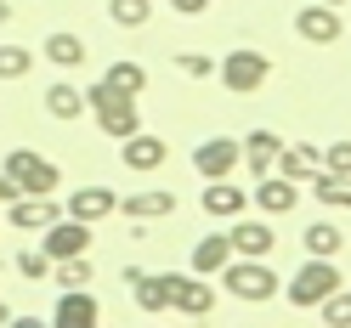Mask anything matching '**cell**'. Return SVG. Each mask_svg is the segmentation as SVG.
I'll use <instances>...</instances> for the list:
<instances>
[{
    "mask_svg": "<svg viewBox=\"0 0 351 328\" xmlns=\"http://www.w3.org/2000/svg\"><path fill=\"white\" fill-rule=\"evenodd\" d=\"M278 289L289 294L295 312H312L323 294H335V289H340V266H335L328 255H312V260H300V272H295L289 283H278Z\"/></svg>",
    "mask_w": 351,
    "mask_h": 328,
    "instance_id": "6da1fadb",
    "label": "cell"
},
{
    "mask_svg": "<svg viewBox=\"0 0 351 328\" xmlns=\"http://www.w3.org/2000/svg\"><path fill=\"white\" fill-rule=\"evenodd\" d=\"M85 102H91V114H97V125H102V136L108 142H125L130 130H142V114H136V97H119L114 85H91L85 91Z\"/></svg>",
    "mask_w": 351,
    "mask_h": 328,
    "instance_id": "7a4b0ae2",
    "label": "cell"
},
{
    "mask_svg": "<svg viewBox=\"0 0 351 328\" xmlns=\"http://www.w3.org/2000/svg\"><path fill=\"white\" fill-rule=\"evenodd\" d=\"M215 79H221L232 97H255L261 85L272 79V57L255 51V46H238V51H227L221 62H215Z\"/></svg>",
    "mask_w": 351,
    "mask_h": 328,
    "instance_id": "3957f363",
    "label": "cell"
},
{
    "mask_svg": "<svg viewBox=\"0 0 351 328\" xmlns=\"http://www.w3.org/2000/svg\"><path fill=\"white\" fill-rule=\"evenodd\" d=\"M215 277H227L232 300H250V305H267L278 294V272L267 266V260H255V255H232Z\"/></svg>",
    "mask_w": 351,
    "mask_h": 328,
    "instance_id": "277c9868",
    "label": "cell"
},
{
    "mask_svg": "<svg viewBox=\"0 0 351 328\" xmlns=\"http://www.w3.org/2000/svg\"><path fill=\"white\" fill-rule=\"evenodd\" d=\"M0 170H6V181H12L17 192H57V187H62L57 164H51V159H40V153H29V147H12Z\"/></svg>",
    "mask_w": 351,
    "mask_h": 328,
    "instance_id": "5b68a950",
    "label": "cell"
},
{
    "mask_svg": "<svg viewBox=\"0 0 351 328\" xmlns=\"http://www.w3.org/2000/svg\"><path fill=\"white\" fill-rule=\"evenodd\" d=\"M170 312H182V317H210V312H215L210 277H199V272H170Z\"/></svg>",
    "mask_w": 351,
    "mask_h": 328,
    "instance_id": "8992f818",
    "label": "cell"
},
{
    "mask_svg": "<svg viewBox=\"0 0 351 328\" xmlns=\"http://www.w3.org/2000/svg\"><path fill=\"white\" fill-rule=\"evenodd\" d=\"M40 249H46L51 260H69V255H85L91 249V227L74 221V215H57V221L40 227Z\"/></svg>",
    "mask_w": 351,
    "mask_h": 328,
    "instance_id": "52a82bcc",
    "label": "cell"
},
{
    "mask_svg": "<svg viewBox=\"0 0 351 328\" xmlns=\"http://www.w3.org/2000/svg\"><path fill=\"white\" fill-rule=\"evenodd\" d=\"M119 277L130 283V294H136V312H147V317L170 312V272H142V266H125Z\"/></svg>",
    "mask_w": 351,
    "mask_h": 328,
    "instance_id": "ba28073f",
    "label": "cell"
},
{
    "mask_svg": "<svg viewBox=\"0 0 351 328\" xmlns=\"http://www.w3.org/2000/svg\"><path fill=\"white\" fill-rule=\"evenodd\" d=\"M119 159H125V170L147 176V170H159V164L170 159V142H165V136H153V130H130V136L119 142Z\"/></svg>",
    "mask_w": 351,
    "mask_h": 328,
    "instance_id": "9c48e42d",
    "label": "cell"
},
{
    "mask_svg": "<svg viewBox=\"0 0 351 328\" xmlns=\"http://www.w3.org/2000/svg\"><path fill=\"white\" fill-rule=\"evenodd\" d=\"M193 170H199L204 181L232 176V170H238V142L232 136H204L199 147H193Z\"/></svg>",
    "mask_w": 351,
    "mask_h": 328,
    "instance_id": "30bf717a",
    "label": "cell"
},
{
    "mask_svg": "<svg viewBox=\"0 0 351 328\" xmlns=\"http://www.w3.org/2000/svg\"><path fill=\"white\" fill-rule=\"evenodd\" d=\"M6 215L17 232H40L46 221H57V204H51V192H17V199H6Z\"/></svg>",
    "mask_w": 351,
    "mask_h": 328,
    "instance_id": "8fae6325",
    "label": "cell"
},
{
    "mask_svg": "<svg viewBox=\"0 0 351 328\" xmlns=\"http://www.w3.org/2000/svg\"><path fill=\"white\" fill-rule=\"evenodd\" d=\"M272 170H278V176H289L295 187H306V176L323 170V147H312V142H283L278 159H272Z\"/></svg>",
    "mask_w": 351,
    "mask_h": 328,
    "instance_id": "7c38bea8",
    "label": "cell"
},
{
    "mask_svg": "<svg viewBox=\"0 0 351 328\" xmlns=\"http://www.w3.org/2000/svg\"><path fill=\"white\" fill-rule=\"evenodd\" d=\"M295 34L312 40V46H335V40H340V12L323 6V0H317V6H300L295 12Z\"/></svg>",
    "mask_w": 351,
    "mask_h": 328,
    "instance_id": "4fadbf2b",
    "label": "cell"
},
{
    "mask_svg": "<svg viewBox=\"0 0 351 328\" xmlns=\"http://www.w3.org/2000/svg\"><path fill=\"white\" fill-rule=\"evenodd\" d=\"M227 244H232V255H255V260H267V255L278 249V232H272L267 221H244V215H232Z\"/></svg>",
    "mask_w": 351,
    "mask_h": 328,
    "instance_id": "5bb4252c",
    "label": "cell"
},
{
    "mask_svg": "<svg viewBox=\"0 0 351 328\" xmlns=\"http://www.w3.org/2000/svg\"><path fill=\"white\" fill-rule=\"evenodd\" d=\"M295 204H300V187L289 176H272V170H267V176H255V210L261 215H289Z\"/></svg>",
    "mask_w": 351,
    "mask_h": 328,
    "instance_id": "9a60e30c",
    "label": "cell"
},
{
    "mask_svg": "<svg viewBox=\"0 0 351 328\" xmlns=\"http://www.w3.org/2000/svg\"><path fill=\"white\" fill-rule=\"evenodd\" d=\"M114 210H119V192H114V187H74V192H69V215L85 221V227L102 221V215H114Z\"/></svg>",
    "mask_w": 351,
    "mask_h": 328,
    "instance_id": "2e32d148",
    "label": "cell"
},
{
    "mask_svg": "<svg viewBox=\"0 0 351 328\" xmlns=\"http://www.w3.org/2000/svg\"><path fill=\"white\" fill-rule=\"evenodd\" d=\"M119 210L130 215V221H165V215H176V192L170 187H147V192L119 199Z\"/></svg>",
    "mask_w": 351,
    "mask_h": 328,
    "instance_id": "e0dca14e",
    "label": "cell"
},
{
    "mask_svg": "<svg viewBox=\"0 0 351 328\" xmlns=\"http://www.w3.org/2000/svg\"><path fill=\"white\" fill-rule=\"evenodd\" d=\"M204 215H221V221H232V215H244V204H250V187H232L227 176H215L210 187H204Z\"/></svg>",
    "mask_w": 351,
    "mask_h": 328,
    "instance_id": "ac0fdd59",
    "label": "cell"
},
{
    "mask_svg": "<svg viewBox=\"0 0 351 328\" xmlns=\"http://www.w3.org/2000/svg\"><path fill=\"white\" fill-rule=\"evenodd\" d=\"M278 147H283V136H278V130H250V136H244V147H238V159L250 164V176H267V170H272V159H278Z\"/></svg>",
    "mask_w": 351,
    "mask_h": 328,
    "instance_id": "d6986e66",
    "label": "cell"
},
{
    "mask_svg": "<svg viewBox=\"0 0 351 328\" xmlns=\"http://www.w3.org/2000/svg\"><path fill=\"white\" fill-rule=\"evenodd\" d=\"M46 114L69 125V119H85V114H91V102H85V91H80L74 79H57L51 91H46Z\"/></svg>",
    "mask_w": 351,
    "mask_h": 328,
    "instance_id": "ffe728a7",
    "label": "cell"
},
{
    "mask_svg": "<svg viewBox=\"0 0 351 328\" xmlns=\"http://www.w3.org/2000/svg\"><path fill=\"white\" fill-rule=\"evenodd\" d=\"M227 260H232L227 232H210V238H199V244H193V272H199V277H215Z\"/></svg>",
    "mask_w": 351,
    "mask_h": 328,
    "instance_id": "44dd1931",
    "label": "cell"
},
{
    "mask_svg": "<svg viewBox=\"0 0 351 328\" xmlns=\"http://www.w3.org/2000/svg\"><path fill=\"white\" fill-rule=\"evenodd\" d=\"M57 323H62V328H97V300L85 294V289H62Z\"/></svg>",
    "mask_w": 351,
    "mask_h": 328,
    "instance_id": "7402d4cb",
    "label": "cell"
},
{
    "mask_svg": "<svg viewBox=\"0 0 351 328\" xmlns=\"http://www.w3.org/2000/svg\"><path fill=\"white\" fill-rule=\"evenodd\" d=\"M306 187L317 192V204H328V210H351V176H335V170H312V176H306Z\"/></svg>",
    "mask_w": 351,
    "mask_h": 328,
    "instance_id": "603a6c76",
    "label": "cell"
},
{
    "mask_svg": "<svg viewBox=\"0 0 351 328\" xmlns=\"http://www.w3.org/2000/svg\"><path fill=\"white\" fill-rule=\"evenodd\" d=\"M40 51H46L57 68H80V62H85V40L69 34V29H57V34H46V46H40Z\"/></svg>",
    "mask_w": 351,
    "mask_h": 328,
    "instance_id": "cb8c5ba5",
    "label": "cell"
},
{
    "mask_svg": "<svg viewBox=\"0 0 351 328\" xmlns=\"http://www.w3.org/2000/svg\"><path fill=\"white\" fill-rule=\"evenodd\" d=\"M102 85H114V91L119 97H142V85H147V68H142V62H108V74H102Z\"/></svg>",
    "mask_w": 351,
    "mask_h": 328,
    "instance_id": "d4e9b609",
    "label": "cell"
},
{
    "mask_svg": "<svg viewBox=\"0 0 351 328\" xmlns=\"http://www.w3.org/2000/svg\"><path fill=\"white\" fill-rule=\"evenodd\" d=\"M340 249H346V232L335 221H312V227H306V255H328V260H335Z\"/></svg>",
    "mask_w": 351,
    "mask_h": 328,
    "instance_id": "484cf974",
    "label": "cell"
},
{
    "mask_svg": "<svg viewBox=\"0 0 351 328\" xmlns=\"http://www.w3.org/2000/svg\"><path fill=\"white\" fill-rule=\"evenodd\" d=\"M312 312L328 323V328H351V289H335V294H323Z\"/></svg>",
    "mask_w": 351,
    "mask_h": 328,
    "instance_id": "4316f807",
    "label": "cell"
},
{
    "mask_svg": "<svg viewBox=\"0 0 351 328\" xmlns=\"http://www.w3.org/2000/svg\"><path fill=\"white\" fill-rule=\"evenodd\" d=\"M108 17H114L119 29H142L153 17V0H108Z\"/></svg>",
    "mask_w": 351,
    "mask_h": 328,
    "instance_id": "83f0119b",
    "label": "cell"
},
{
    "mask_svg": "<svg viewBox=\"0 0 351 328\" xmlns=\"http://www.w3.org/2000/svg\"><path fill=\"white\" fill-rule=\"evenodd\" d=\"M51 277L62 283V289H85V283H91V260H85V255H69V260H51Z\"/></svg>",
    "mask_w": 351,
    "mask_h": 328,
    "instance_id": "f1b7e54d",
    "label": "cell"
},
{
    "mask_svg": "<svg viewBox=\"0 0 351 328\" xmlns=\"http://www.w3.org/2000/svg\"><path fill=\"white\" fill-rule=\"evenodd\" d=\"M34 68V51L29 46H0V79H23Z\"/></svg>",
    "mask_w": 351,
    "mask_h": 328,
    "instance_id": "f546056e",
    "label": "cell"
},
{
    "mask_svg": "<svg viewBox=\"0 0 351 328\" xmlns=\"http://www.w3.org/2000/svg\"><path fill=\"white\" fill-rule=\"evenodd\" d=\"M176 68H182L187 79H210V74H215V57H204V51H176Z\"/></svg>",
    "mask_w": 351,
    "mask_h": 328,
    "instance_id": "4dcf8cb0",
    "label": "cell"
},
{
    "mask_svg": "<svg viewBox=\"0 0 351 328\" xmlns=\"http://www.w3.org/2000/svg\"><path fill=\"white\" fill-rule=\"evenodd\" d=\"M17 272H23L29 283L51 277V255H46V249H23V255H17Z\"/></svg>",
    "mask_w": 351,
    "mask_h": 328,
    "instance_id": "1f68e13d",
    "label": "cell"
},
{
    "mask_svg": "<svg viewBox=\"0 0 351 328\" xmlns=\"http://www.w3.org/2000/svg\"><path fill=\"white\" fill-rule=\"evenodd\" d=\"M323 170H335V176H351V142H328V147H323Z\"/></svg>",
    "mask_w": 351,
    "mask_h": 328,
    "instance_id": "d6a6232c",
    "label": "cell"
},
{
    "mask_svg": "<svg viewBox=\"0 0 351 328\" xmlns=\"http://www.w3.org/2000/svg\"><path fill=\"white\" fill-rule=\"evenodd\" d=\"M170 6H176V12H182V17H199V12L210 6V0H170Z\"/></svg>",
    "mask_w": 351,
    "mask_h": 328,
    "instance_id": "836d02e7",
    "label": "cell"
},
{
    "mask_svg": "<svg viewBox=\"0 0 351 328\" xmlns=\"http://www.w3.org/2000/svg\"><path fill=\"white\" fill-rule=\"evenodd\" d=\"M6 199H17V187L6 181V170H0V204H6Z\"/></svg>",
    "mask_w": 351,
    "mask_h": 328,
    "instance_id": "e575fe53",
    "label": "cell"
},
{
    "mask_svg": "<svg viewBox=\"0 0 351 328\" xmlns=\"http://www.w3.org/2000/svg\"><path fill=\"white\" fill-rule=\"evenodd\" d=\"M6 323H12V305H6V300H0V328H6Z\"/></svg>",
    "mask_w": 351,
    "mask_h": 328,
    "instance_id": "d590c367",
    "label": "cell"
},
{
    "mask_svg": "<svg viewBox=\"0 0 351 328\" xmlns=\"http://www.w3.org/2000/svg\"><path fill=\"white\" fill-rule=\"evenodd\" d=\"M6 17H12V6H6V0H0V23H6Z\"/></svg>",
    "mask_w": 351,
    "mask_h": 328,
    "instance_id": "8d00e7d4",
    "label": "cell"
},
{
    "mask_svg": "<svg viewBox=\"0 0 351 328\" xmlns=\"http://www.w3.org/2000/svg\"><path fill=\"white\" fill-rule=\"evenodd\" d=\"M323 6H346V0H323Z\"/></svg>",
    "mask_w": 351,
    "mask_h": 328,
    "instance_id": "74e56055",
    "label": "cell"
}]
</instances>
